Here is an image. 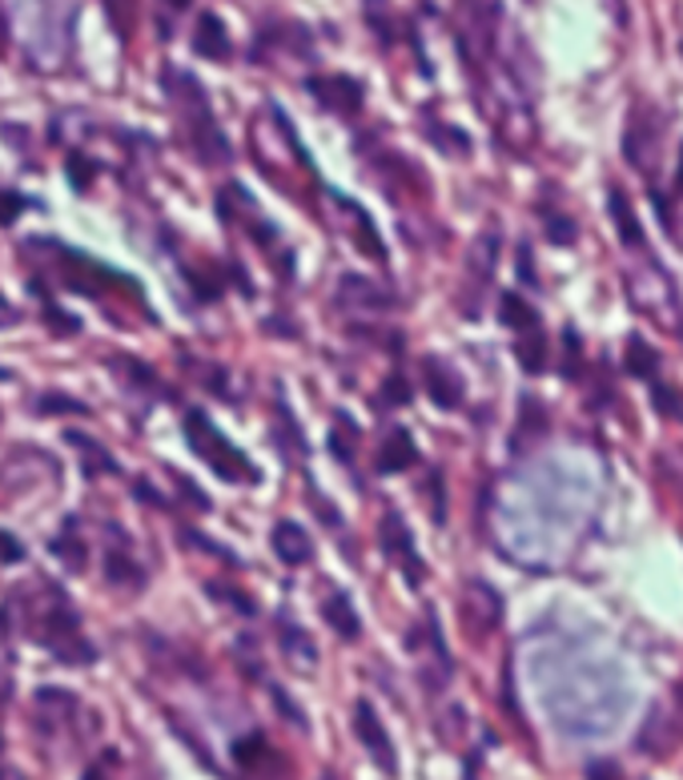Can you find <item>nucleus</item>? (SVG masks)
Segmentation results:
<instances>
[{"label": "nucleus", "instance_id": "nucleus-1", "mask_svg": "<svg viewBox=\"0 0 683 780\" xmlns=\"http://www.w3.org/2000/svg\"><path fill=\"white\" fill-rule=\"evenodd\" d=\"M32 596L29 608H21L17 600H9V608L0 612V620L9 616L12 623H21L32 640L49 648L61 664H93L97 652L93 643L81 636V620H77L73 603L57 583H41V588H24Z\"/></svg>", "mask_w": 683, "mask_h": 780}, {"label": "nucleus", "instance_id": "nucleus-2", "mask_svg": "<svg viewBox=\"0 0 683 780\" xmlns=\"http://www.w3.org/2000/svg\"><path fill=\"white\" fill-rule=\"evenodd\" d=\"M161 84H165V97L173 101V109H178V121H181V129H185V138H190L193 153H198L205 166L230 161V141H225V133L218 129V117H213L210 97H205L201 81H193V77L181 73V69H165V73H161Z\"/></svg>", "mask_w": 683, "mask_h": 780}, {"label": "nucleus", "instance_id": "nucleus-3", "mask_svg": "<svg viewBox=\"0 0 683 780\" xmlns=\"http://www.w3.org/2000/svg\"><path fill=\"white\" fill-rule=\"evenodd\" d=\"M185 439H190V451L198 454L201 463H210L225 483H253V479H258V467H253L201 411L185 414Z\"/></svg>", "mask_w": 683, "mask_h": 780}, {"label": "nucleus", "instance_id": "nucleus-4", "mask_svg": "<svg viewBox=\"0 0 683 780\" xmlns=\"http://www.w3.org/2000/svg\"><path fill=\"white\" fill-rule=\"evenodd\" d=\"M627 298L635 302V310H643L647 318H655L660 327H667L672 334H683V302L675 290L672 274L660 270L655 262H647L643 274L627 278Z\"/></svg>", "mask_w": 683, "mask_h": 780}, {"label": "nucleus", "instance_id": "nucleus-5", "mask_svg": "<svg viewBox=\"0 0 683 780\" xmlns=\"http://www.w3.org/2000/svg\"><path fill=\"white\" fill-rule=\"evenodd\" d=\"M499 230H483L471 242V253H466V278H463V294H459V307H463L466 318H479V307H483L486 286L494 278V266H499Z\"/></svg>", "mask_w": 683, "mask_h": 780}, {"label": "nucleus", "instance_id": "nucleus-6", "mask_svg": "<svg viewBox=\"0 0 683 780\" xmlns=\"http://www.w3.org/2000/svg\"><path fill=\"white\" fill-rule=\"evenodd\" d=\"M660 113L652 106H635L627 113V129H623V158L631 169H640L643 178H655V158H660Z\"/></svg>", "mask_w": 683, "mask_h": 780}, {"label": "nucleus", "instance_id": "nucleus-7", "mask_svg": "<svg viewBox=\"0 0 683 780\" xmlns=\"http://www.w3.org/2000/svg\"><path fill=\"white\" fill-rule=\"evenodd\" d=\"M680 744H683V684L675 688L672 700H660L640 728V749L647 757H667Z\"/></svg>", "mask_w": 683, "mask_h": 780}, {"label": "nucleus", "instance_id": "nucleus-8", "mask_svg": "<svg viewBox=\"0 0 683 780\" xmlns=\"http://www.w3.org/2000/svg\"><path fill=\"white\" fill-rule=\"evenodd\" d=\"M459 623L471 640H486L503 623V596L486 580H466L463 600H459Z\"/></svg>", "mask_w": 683, "mask_h": 780}, {"label": "nucleus", "instance_id": "nucleus-9", "mask_svg": "<svg viewBox=\"0 0 683 780\" xmlns=\"http://www.w3.org/2000/svg\"><path fill=\"white\" fill-rule=\"evenodd\" d=\"M334 307L346 310V314H386V310L399 307V298L390 286L374 282V278L342 274L334 286Z\"/></svg>", "mask_w": 683, "mask_h": 780}, {"label": "nucleus", "instance_id": "nucleus-10", "mask_svg": "<svg viewBox=\"0 0 683 780\" xmlns=\"http://www.w3.org/2000/svg\"><path fill=\"white\" fill-rule=\"evenodd\" d=\"M379 536H382V551H386L390 563H399V571L406 576L410 588H422L426 583V563L419 559L414 551V536H410L406 519L399 511H386L379 523Z\"/></svg>", "mask_w": 683, "mask_h": 780}, {"label": "nucleus", "instance_id": "nucleus-11", "mask_svg": "<svg viewBox=\"0 0 683 780\" xmlns=\"http://www.w3.org/2000/svg\"><path fill=\"white\" fill-rule=\"evenodd\" d=\"M57 250H61V253H57V262H61L64 290L101 298V294H106V286H101V282H129V278L113 274V270H106V266L93 262V258H84V253L73 250V246H57Z\"/></svg>", "mask_w": 683, "mask_h": 780}, {"label": "nucleus", "instance_id": "nucleus-12", "mask_svg": "<svg viewBox=\"0 0 683 780\" xmlns=\"http://www.w3.org/2000/svg\"><path fill=\"white\" fill-rule=\"evenodd\" d=\"M354 737L362 740V749L370 752V760H374L382 772L399 769V752H394V744H390L386 728H382L379 712H374L370 700H358L354 704Z\"/></svg>", "mask_w": 683, "mask_h": 780}, {"label": "nucleus", "instance_id": "nucleus-13", "mask_svg": "<svg viewBox=\"0 0 683 780\" xmlns=\"http://www.w3.org/2000/svg\"><path fill=\"white\" fill-rule=\"evenodd\" d=\"M305 89L318 97V106H327L338 117H354L362 109V84L346 73H327V77H310Z\"/></svg>", "mask_w": 683, "mask_h": 780}, {"label": "nucleus", "instance_id": "nucleus-14", "mask_svg": "<svg viewBox=\"0 0 683 780\" xmlns=\"http://www.w3.org/2000/svg\"><path fill=\"white\" fill-rule=\"evenodd\" d=\"M106 536L113 539V543H106V580L113 583V588H125V591L145 588V576H141V563L133 559V548H129L125 531L109 523Z\"/></svg>", "mask_w": 683, "mask_h": 780}, {"label": "nucleus", "instance_id": "nucleus-15", "mask_svg": "<svg viewBox=\"0 0 683 780\" xmlns=\"http://www.w3.org/2000/svg\"><path fill=\"white\" fill-rule=\"evenodd\" d=\"M422 390L431 394V402L442 407V411L463 407V379H459V370L446 359H434V354L422 359Z\"/></svg>", "mask_w": 683, "mask_h": 780}, {"label": "nucleus", "instance_id": "nucleus-16", "mask_svg": "<svg viewBox=\"0 0 683 780\" xmlns=\"http://www.w3.org/2000/svg\"><path fill=\"white\" fill-rule=\"evenodd\" d=\"M233 764L242 772H250V777H262V780H285V760L282 752L273 749V744H265L262 737H245L233 744Z\"/></svg>", "mask_w": 683, "mask_h": 780}, {"label": "nucleus", "instance_id": "nucleus-17", "mask_svg": "<svg viewBox=\"0 0 683 780\" xmlns=\"http://www.w3.org/2000/svg\"><path fill=\"white\" fill-rule=\"evenodd\" d=\"M37 720H41L44 732H61V728L73 724V717L81 712V700L73 692H64V688H41L37 692Z\"/></svg>", "mask_w": 683, "mask_h": 780}, {"label": "nucleus", "instance_id": "nucleus-18", "mask_svg": "<svg viewBox=\"0 0 683 780\" xmlns=\"http://www.w3.org/2000/svg\"><path fill=\"white\" fill-rule=\"evenodd\" d=\"M270 543H273V556L282 559L285 568H305V563L314 559V543H310L305 528L294 523V519H282V523L273 528Z\"/></svg>", "mask_w": 683, "mask_h": 780}, {"label": "nucleus", "instance_id": "nucleus-19", "mask_svg": "<svg viewBox=\"0 0 683 780\" xmlns=\"http://www.w3.org/2000/svg\"><path fill=\"white\" fill-rule=\"evenodd\" d=\"M193 53L205 57V61H230L233 44H230V29L221 24L218 12H201L198 29H193Z\"/></svg>", "mask_w": 683, "mask_h": 780}, {"label": "nucleus", "instance_id": "nucleus-20", "mask_svg": "<svg viewBox=\"0 0 683 780\" xmlns=\"http://www.w3.org/2000/svg\"><path fill=\"white\" fill-rule=\"evenodd\" d=\"M607 213H611V222H615V233H620V242L627 246V250H647V233H643L640 218H635V210H631L627 193H623L620 186H611V193H607Z\"/></svg>", "mask_w": 683, "mask_h": 780}, {"label": "nucleus", "instance_id": "nucleus-21", "mask_svg": "<svg viewBox=\"0 0 683 780\" xmlns=\"http://www.w3.org/2000/svg\"><path fill=\"white\" fill-rule=\"evenodd\" d=\"M414 463H419V447H414L410 431H406V427H390V434L382 439V447H379V471L382 474H402V471H410Z\"/></svg>", "mask_w": 683, "mask_h": 780}, {"label": "nucleus", "instance_id": "nucleus-22", "mask_svg": "<svg viewBox=\"0 0 683 780\" xmlns=\"http://www.w3.org/2000/svg\"><path fill=\"white\" fill-rule=\"evenodd\" d=\"M278 636H282V652H285V660L294 664V672H302V676H310L318 668V643L305 636V628H298V623H290L282 616L278 620Z\"/></svg>", "mask_w": 683, "mask_h": 780}, {"label": "nucleus", "instance_id": "nucleus-23", "mask_svg": "<svg viewBox=\"0 0 683 780\" xmlns=\"http://www.w3.org/2000/svg\"><path fill=\"white\" fill-rule=\"evenodd\" d=\"M322 620H327L342 640H358V636H362V620H358V608L350 603L346 591H330L327 600H322Z\"/></svg>", "mask_w": 683, "mask_h": 780}, {"label": "nucleus", "instance_id": "nucleus-24", "mask_svg": "<svg viewBox=\"0 0 683 780\" xmlns=\"http://www.w3.org/2000/svg\"><path fill=\"white\" fill-rule=\"evenodd\" d=\"M64 439H69V447L77 451V459H81V471L89 474V479H101V474H113V471H117V459H113V454H109L101 443H93L89 434L69 431Z\"/></svg>", "mask_w": 683, "mask_h": 780}, {"label": "nucleus", "instance_id": "nucleus-25", "mask_svg": "<svg viewBox=\"0 0 683 780\" xmlns=\"http://www.w3.org/2000/svg\"><path fill=\"white\" fill-rule=\"evenodd\" d=\"M330 198H334V206H342V210L354 218V242L366 250V258H374V262H382L386 258V246H382V238H379V230H374V222H370V213L366 210H358L354 201H346L342 193H334L330 190Z\"/></svg>", "mask_w": 683, "mask_h": 780}, {"label": "nucleus", "instance_id": "nucleus-26", "mask_svg": "<svg viewBox=\"0 0 683 780\" xmlns=\"http://www.w3.org/2000/svg\"><path fill=\"white\" fill-rule=\"evenodd\" d=\"M499 322H503V327H511V330H519V334H526V330H539L535 307H531L523 294H515V290H506V294L499 298Z\"/></svg>", "mask_w": 683, "mask_h": 780}, {"label": "nucleus", "instance_id": "nucleus-27", "mask_svg": "<svg viewBox=\"0 0 683 780\" xmlns=\"http://www.w3.org/2000/svg\"><path fill=\"white\" fill-rule=\"evenodd\" d=\"M623 362H627V374H635V379H647V382L660 379V354H655L643 338H635V334L627 338V347H623Z\"/></svg>", "mask_w": 683, "mask_h": 780}, {"label": "nucleus", "instance_id": "nucleus-28", "mask_svg": "<svg viewBox=\"0 0 683 780\" xmlns=\"http://www.w3.org/2000/svg\"><path fill=\"white\" fill-rule=\"evenodd\" d=\"M358 439H362V431H358L354 422H350V414L346 411H338L334 414V431H330V454H334L338 463H354V447H358Z\"/></svg>", "mask_w": 683, "mask_h": 780}, {"label": "nucleus", "instance_id": "nucleus-29", "mask_svg": "<svg viewBox=\"0 0 683 780\" xmlns=\"http://www.w3.org/2000/svg\"><path fill=\"white\" fill-rule=\"evenodd\" d=\"M515 359H519V367H523L526 374H543V370H546V338H543V330H526V334H519Z\"/></svg>", "mask_w": 683, "mask_h": 780}, {"label": "nucleus", "instance_id": "nucleus-30", "mask_svg": "<svg viewBox=\"0 0 683 780\" xmlns=\"http://www.w3.org/2000/svg\"><path fill=\"white\" fill-rule=\"evenodd\" d=\"M73 528H77V523H69V528H64L61 536L53 539V551L61 556V563L69 571H84V568H89V551H84V543L77 539Z\"/></svg>", "mask_w": 683, "mask_h": 780}, {"label": "nucleus", "instance_id": "nucleus-31", "mask_svg": "<svg viewBox=\"0 0 683 780\" xmlns=\"http://www.w3.org/2000/svg\"><path fill=\"white\" fill-rule=\"evenodd\" d=\"M546 431V414H543V402L535 399H523V427L515 431V451H523L526 434H543Z\"/></svg>", "mask_w": 683, "mask_h": 780}, {"label": "nucleus", "instance_id": "nucleus-32", "mask_svg": "<svg viewBox=\"0 0 683 780\" xmlns=\"http://www.w3.org/2000/svg\"><path fill=\"white\" fill-rule=\"evenodd\" d=\"M106 12H109V21H113L117 37L129 41V29H133V21H137V0H106Z\"/></svg>", "mask_w": 683, "mask_h": 780}, {"label": "nucleus", "instance_id": "nucleus-33", "mask_svg": "<svg viewBox=\"0 0 683 780\" xmlns=\"http://www.w3.org/2000/svg\"><path fill=\"white\" fill-rule=\"evenodd\" d=\"M366 21H370V29L379 32L382 44H394V21H390L386 0H366Z\"/></svg>", "mask_w": 683, "mask_h": 780}, {"label": "nucleus", "instance_id": "nucleus-34", "mask_svg": "<svg viewBox=\"0 0 683 780\" xmlns=\"http://www.w3.org/2000/svg\"><path fill=\"white\" fill-rule=\"evenodd\" d=\"M563 374L579 379L583 374V342H579V330H563Z\"/></svg>", "mask_w": 683, "mask_h": 780}, {"label": "nucleus", "instance_id": "nucleus-35", "mask_svg": "<svg viewBox=\"0 0 683 780\" xmlns=\"http://www.w3.org/2000/svg\"><path fill=\"white\" fill-rule=\"evenodd\" d=\"M543 230H546V238H551V242H555V246L575 242V222H571L568 213H546Z\"/></svg>", "mask_w": 683, "mask_h": 780}, {"label": "nucleus", "instance_id": "nucleus-36", "mask_svg": "<svg viewBox=\"0 0 683 780\" xmlns=\"http://www.w3.org/2000/svg\"><path fill=\"white\" fill-rule=\"evenodd\" d=\"M431 138H434V146H442L446 153H471V138H466V133H459V129L431 126Z\"/></svg>", "mask_w": 683, "mask_h": 780}, {"label": "nucleus", "instance_id": "nucleus-37", "mask_svg": "<svg viewBox=\"0 0 683 780\" xmlns=\"http://www.w3.org/2000/svg\"><path fill=\"white\" fill-rule=\"evenodd\" d=\"M655 407H660L667 419H675V422H683V399L675 394L667 382H655Z\"/></svg>", "mask_w": 683, "mask_h": 780}, {"label": "nucleus", "instance_id": "nucleus-38", "mask_svg": "<svg viewBox=\"0 0 683 780\" xmlns=\"http://www.w3.org/2000/svg\"><path fill=\"white\" fill-rule=\"evenodd\" d=\"M64 169H69V178H73L77 190H89V181H93V173H97V166H89V161H84L81 153H69Z\"/></svg>", "mask_w": 683, "mask_h": 780}, {"label": "nucleus", "instance_id": "nucleus-39", "mask_svg": "<svg viewBox=\"0 0 683 780\" xmlns=\"http://www.w3.org/2000/svg\"><path fill=\"white\" fill-rule=\"evenodd\" d=\"M53 411H77V414H84V402L64 399V394H41V399H37V414H53Z\"/></svg>", "mask_w": 683, "mask_h": 780}, {"label": "nucleus", "instance_id": "nucleus-40", "mask_svg": "<svg viewBox=\"0 0 683 780\" xmlns=\"http://www.w3.org/2000/svg\"><path fill=\"white\" fill-rule=\"evenodd\" d=\"M84 780H117V757H113V752H106L97 764H89V769H84Z\"/></svg>", "mask_w": 683, "mask_h": 780}, {"label": "nucleus", "instance_id": "nucleus-41", "mask_svg": "<svg viewBox=\"0 0 683 780\" xmlns=\"http://www.w3.org/2000/svg\"><path fill=\"white\" fill-rule=\"evenodd\" d=\"M431 519L434 523H446V499H442V474H431Z\"/></svg>", "mask_w": 683, "mask_h": 780}, {"label": "nucleus", "instance_id": "nucleus-42", "mask_svg": "<svg viewBox=\"0 0 683 780\" xmlns=\"http://www.w3.org/2000/svg\"><path fill=\"white\" fill-rule=\"evenodd\" d=\"M382 399L394 402V407H402V402H410V387H406V379H402V374H390V379H386V390H382Z\"/></svg>", "mask_w": 683, "mask_h": 780}, {"label": "nucleus", "instance_id": "nucleus-43", "mask_svg": "<svg viewBox=\"0 0 683 780\" xmlns=\"http://www.w3.org/2000/svg\"><path fill=\"white\" fill-rule=\"evenodd\" d=\"M587 780H623V769L615 764V760H591Z\"/></svg>", "mask_w": 683, "mask_h": 780}, {"label": "nucleus", "instance_id": "nucleus-44", "mask_svg": "<svg viewBox=\"0 0 683 780\" xmlns=\"http://www.w3.org/2000/svg\"><path fill=\"white\" fill-rule=\"evenodd\" d=\"M21 559H24V548L17 543V536L0 531V563H21Z\"/></svg>", "mask_w": 683, "mask_h": 780}, {"label": "nucleus", "instance_id": "nucleus-45", "mask_svg": "<svg viewBox=\"0 0 683 780\" xmlns=\"http://www.w3.org/2000/svg\"><path fill=\"white\" fill-rule=\"evenodd\" d=\"M270 692H273V700H278V708H282V717H285V720H294L298 728H305L302 708H298V704H290V697H285V692H282V688H278V684H273Z\"/></svg>", "mask_w": 683, "mask_h": 780}, {"label": "nucleus", "instance_id": "nucleus-46", "mask_svg": "<svg viewBox=\"0 0 683 780\" xmlns=\"http://www.w3.org/2000/svg\"><path fill=\"white\" fill-rule=\"evenodd\" d=\"M519 274H523V282H526V286H539L535 270H531V250H526V242L519 246Z\"/></svg>", "mask_w": 683, "mask_h": 780}, {"label": "nucleus", "instance_id": "nucleus-47", "mask_svg": "<svg viewBox=\"0 0 683 780\" xmlns=\"http://www.w3.org/2000/svg\"><path fill=\"white\" fill-rule=\"evenodd\" d=\"M12 322H17V307H12L9 298L0 294V330H4V327H12Z\"/></svg>", "mask_w": 683, "mask_h": 780}, {"label": "nucleus", "instance_id": "nucleus-48", "mask_svg": "<svg viewBox=\"0 0 683 780\" xmlns=\"http://www.w3.org/2000/svg\"><path fill=\"white\" fill-rule=\"evenodd\" d=\"M0 780H29V777H24L21 769H12V764H4V769H0Z\"/></svg>", "mask_w": 683, "mask_h": 780}, {"label": "nucleus", "instance_id": "nucleus-49", "mask_svg": "<svg viewBox=\"0 0 683 780\" xmlns=\"http://www.w3.org/2000/svg\"><path fill=\"white\" fill-rule=\"evenodd\" d=\"M675 193L683 198V149H680V173H675Z\"/></svg>", "mask_w": 683, "mask_h": 780}, {"label": "nucleus", "instance_id": "nucleus-50", "mask_svg": "<svg viewBox=\"0 0 683 780\" xmlns=\"http://www.w3.org/2000/svg\"><path fill=\"white\" fill-rule=\"evenodd\" d=\"M165 4H169V9H190V4H193V0H165Z\"/></svg>", "mask_w": 683, "mask_h": 780}, {"label": "nucleus", "instance_id": "nucleus-51", "mask_svg": "<svg viewBox=\"0 0 683 780\" xmlns=\"http://www.w3.org/2000/svg\"><path fill=\"white\" fill-rule=\"evenodd\" d=\"M322 780H338V777H334V772H327V777H322Z\"/></svg>", "mask_w": 683, "mask_h": 780}]
</instances>
